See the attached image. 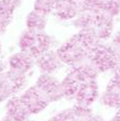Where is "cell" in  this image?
Wrapping results in <instances>:
<instances>
[{"instance_id":"6da1fadb","label":"cell","mask_w":120,"mask_h":121,"mask_svg":"<svg viewBox=\"0 0 120 121\" xmlns=\"http://www.w3.org/2000/svg\"><path fill=\"white\" fill-rule=\"evenodd\" d=\"M60 59L63 62V64L69 65V66H77L88 59L89 51L87 48L81 43L78 36L73 35L70 39L57 48L56 50Z\"/></svg>"},{"instance_id":"7a4b0ae2","label":"cell","mask_w":120,"mask_h":121,"mask_svg":"<svg viewBox=\"0 0 120 121\" xmlns=\"http://www.w3.org/2000/svg\"><path fill=\"white\" fill-rule=\"evenodd\" d=\"M88 59L94 63L100 72L108 70H115L120 64V60L113 49L112 45L99 43L93 50L89 52Z\"/></svg>"},{"instance_id":"3957f363","label":"cell","mask_w":120,"mask_h":121,"mask_svg":"<svg viewBox=\"0 0 120 121\" xmlns=\"http://www.w3.org/2000/svg\"><path fill=\"white\" fill-rule=\"evenodd\" d=\"M35 87L43 92L47 100L50 102H55L60 99L64 98V91L62 87V83L52 77L49 73H42L37 79Z\"/></svg>"},{"instance_id":"277c9868","label":"cell","mask_w":120,"mask_h":121,"mask_svg":"<svg viewBox=\"0 0 120 121\" xmlns=\"http://www.w3.org/2000/svg\"><path fill=\"white\" fill-rule=\"evenodd\" d=\"M20 99L26 104V106L28 107L31 115L32 114L40 113L49 104V101L47 100V98L35 86H32V87L28 88L23 92V95L20 96Z\"/></svg>"},{"instance_id":"5b68a950","label":"cell","mask_w":120,"mask_h":121,"mask_svg":"<svg viewBox=\"0 0 120 121\" xmlns=\"http://www.w3.org/2000/svg\"><path fill=\"white\" fill-rule=\"evenodd\" d=\"M80 12V2L78 0H55L53 13L60 19H74Z\"/></svg>"},{"instance_id":"8992f818","label":"cell","mask_w":120,"mask_h":121,"mask_svg":"<svg viewBox=\"0 0 120 121\" xmlns=\"http://www.w3.org/2000/svg\"><path fill=\"white\" fill-rule=\"evenodd\" d=\"M99 97V87L96 81L86 82L81 85L78 94L76 96L77 104L84 105V106H90Z\"/></svg>"},{"instance_id":"52a82bcc","label":"cell","mask_w":120,"mask_h":121,"mask_svg":"<svg viewBox=\"0 0 120 121\" xmlns=\"http://www.w3.org/2000/svg\"><path fill=\"white\" fill-rule=\"evenodd\" d=\"M62 64L63 62L60 59L57 52L52 50L47 51L35 60V65L39 68L42 73H49V74L57 70L62 66Z\"/></svg>"},{"instance_id":"ba28073f","label":"cell","mask_w":120,"mask_h":121,"mask_svg":"<svg viewBox=\"0 0 120 121\" xmlns=\"http://www.w3.org/2000/svg\"><path fill=\"white\" fill-rule=\"evenodd\" d=\"M34 65H35V59L28 52L23 51L13 54L9 60L10 69L22 73H27L30 69H32Z\"/></svg>"},{"instance_id":"9c48e42d","label":"cell","mask_w":120,"mask_h":121,"mask_svg":"<svg viewBox=\"0 0 120 121\" xmlns=\"http://www.w3.org/2000/svg\"><path fill=\"white\" fill-rule=\"evenodd\" d=\"M6 109H8V117L14 121H28L31 115L20 97L11 99L8 102Z\"/></svg>"},{"instance_id":"30bf717a","label":"cell","mask_w":120,"mask_h":121,"mask_svg":"<svg viewBox=\"0 0 120 121\" xmlns=\"http://www.w3.org/2000/svg\"><path fill=\"white\" fill-rule=\"evenodd\" d=\"M101 103L105 106L113 108H120V84L115 80H111L106 89L102 94Z\"/></svg>"},{"instance_id":"8fae6325","label":"cell","mask_w":120,"mask_h":121,"mask_svg":"<svg viewBox=\"0 0 120 121\" xmlns=\"http://www.w3.org/2000/svg\"><path fill=\"white\" fill-rule=\"evenodd\" d=\"M61 83L64 91V98L76 99V96L78 94L79 89H80L81 85L83 84V82L78 77L76 71L73 69H71Z\"/></svg>"},{"instance_id":"7c38bea8","label":"cell","mask_w":120,"mask_h":121,"mask_svg":"<svg viewBox=\"0 0 120 121\" xmlns=\"http://www.w3.org/2000/svg\"><path fill=\"white\" fill-rule=\"evenodd\" d=\"M47 25V15L40 14L36 11H32L29 13L26 19V26L27 30L33 33H42L44 32Z\"/></svg>"},{"instance_id":"4fadbf2b","label":"cell","mask_w":120,"mask_h":121,"mask_svg":"<svg viewBox=\"0 0 120 121\" xmlns=\"http://www.w3.org/2000/svg\"><path fill=\"white\" fill-rule=\"evenodd\" d=\"M17 4L13 0H0V18L11 20Z\"/></svg>"},{"instance_id":"5bb4252c","label":"cell","mask_w":120,"mask_h":121,"mask_svg":"<svg viewBox=\"0 0 120 121\" xmlns=\"http://www.w3.org/2000/svg\"><path fill=\"white\" fill-rule=\"evenodd\" d=\"M55 0H35L34 11L44 15H49L54 10Z\"/></svg>"},{"instance_id":"9a60e30c","label":"cell","mask_w":120,"mask_h":121,"mask_svg":"<svg viewBox=\"0 0 120 121\" xmlns=\"http://www.w3.org/2000/svg\"><path fill=\"white\" fill-rule=\"evenodd\" d=\"M49 121H78L74 116L72 109H66V111H63L61 113H59L57 115H55L52 119H50Z\"/></svg>"},{"instance_id":"2e32d148","label":"cell","mask_w":120,"mask_h":121,"mask_svg":"<svg viewBox=\"0 0 120 121\" xmlns=\"http://www.w3.org/2000/svg\"><path fill=\"white\" fill-rule=\"evenodd\" d=\"M113 80H115V81L118 82V83L120 84V64L114 70V77H113Z\"/></svg>"},{"instance_id":"e0dca14e","label":"cell","mask_w":120,"mask_h":121,"mask_svg":"<svg viewBox=\"0 0 120 121\" xmlns=\"http://www.w3.org/2000/svg\"><path fill=\"white\" fill-rule=\"evenodd\" d=\"M112 45H114V46H116V47H120V30L117 32L116 35H115L114 39H113V42H112Z\"/></svg>"},{"instance_id":"ac0fdd59","label":"cell","mask_w":120,"mask_h":121,"mask_svg":"<svg viewBox=\"0 0 120 121\" xmlns=\"http://www.w3.org/2000/svg\"><path fill=\"white\" fill-rule=\"evenodd\" d=\"M86 121H104V120L102 119L101 117H99V116H97V115H93V116H90V117H89Z\"/></svg>"},{"instance_id":"d6986e66","label":"cell","mask_w":120,"mask_h":121,"mask_svg":"<svg viewBox=\"0 0 120 121\" xmlns=\"http://www.w3.org/2000/svg\"><path fill=\"white\" fill-rule=\"evenodd\" d=\"M111 121H120V108H118V112H117L116 115L113 117V119Z\"/></svg>"},{"instance_id":"ffe728a7","label":"cell","mask_w":120,"mask_h":121,"mask_svg":"<svg viewBox=\"0 0 120 121\" xmlns=\"http://www.w3.org/2000/svg\"><path fill=\"white\" fill-rule=\"evenodd\" d=\"M3 69H4V64L2 62H0V75H1V73H2V71H3Z\"/></svg>"},{"instance_id":"44dd1931","label":"cell","mask_w":120,"mask_h":121,"mask_svg":"<svg viewBox=\"0 0 120 121\" xmlns=\"http://www.w3.org/2000/svg\"><path fill=\"white\" fill-rule=\"evenodd\" d=\"M13 1H14V2H15V3H16V4H18V3H19V2H20V1H21V0H13Z\"/></svg>"},{"instance_id":"7402d4cb","label":"cell","mask_w":120,"mask_h":121,"mask_svg":"<svg viewBox=\"0 0 120 121\" xmlns=\"http://www.w3.org/2000/svg\"><path fill=\"white\" fill-rule=\"evenodd\" d=\"M119 60H120V52H119Z\"/></svg>"}]
</instances>
